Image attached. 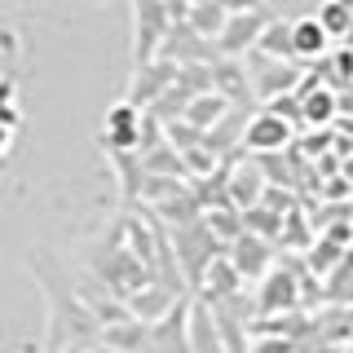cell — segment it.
I'll return each mask as SVG.
<instances>
[{
  "label": "cell",
  "mask_w": 353,
  "mask_h": 353,
  "mask_svg": "<svg viewBox=\"0 0 353 353\" xmlns=\"http://www.w3.org/2000/svg\"><path fill=\"white\" fill-rule=\"evenodd\" d=\"M31 270H36V283L49 301V349L53 353H66V349H84V345H97L102 327L97 318L88 314V305L80 301L75 283L62 274V265L49 256V252H36L31 256Z\"/></svg>",
  "instance_id": "6da1fadb"
},
{
  "label": "cell",
  "mask_w": 353,
  "mask_h": 353,
  "mask_svg": "<svg viewBox=\"0 0 353 353\" xmlns=\"http://www.w3.org/2000/svg\"><path fill=\"white\" fill-rule=\"evenodd\" d=\"M168 239H172V252H176V270H181V279H185V292H194L199 279H203V270H208V261L225 248H221L212 239V230L203 225V212L194 221H185V225H168Z\"/></svg>",
  "instance_id": "7a4b0ae2"
},
{
  "label": "cell",
  "mask_w": 353,
  "mask_h": 353,
  "mask_svg": "<svg viewBox=\"0 0 353 353\" xmlns=\"http://www.w3.org/2000/svg\"><path fill=\"white\" fill-rule=\"evenodd\" d=\"M243 71H248V84H252V97L256 102H274L283 93H296L305 80V66L292 62V58H270L261 49H248L243 53Z\"/></svg>",
  "instance_id": "3957f363"
},
{
  "label": "cell",
  "mask_w": 353,
  "mask_h": 353,
  "mask_svg": "<svg viewBox=\"0 0 353 353\" xmlns=\"http://www.w3.org/2000/svg\"><path fill=\"white\" fill-rule=\"evenodd\" d=\"M301 270L305 265L296 261H274L270 270L256 279V318H270V314H283V309H301Z\"/></svg>",
  "instance_id": "277c9868"
},
{
  "label": "cell",
  "mask_w": 353,
  "mask_h": 353,
  "mask_svg": "<svg viewBox=\"0 0 353 353\" xmlns=\"http://www.w3.org/2000/svg\"><path fill=\"white\" fill-rule=\"evenodd\" d=\"M168 27H172V18L163 0H132V66L150 62L159 53Z\"/></svg>",
  "instance_id": "5b68a950"
},
{
  "label": "cell",
  "mask_w": 353,
  "mask_h": 353,
  "mask_svg": "<svg viewBox=\"0 0 353 353\" xmlns=\"http://www.w3.org/2000/svg\"><path fill=\"white\" fill-rule=\"evenodd\" d=\"M270 18H274L270 9L225 14V22H221V31H216V40H212L216 58H243L248 49H256V40H261V31H265V22H270Z\"/></svg>",
  "instance_id": "8992f818"
},
{
  "label": "cell",
  "mask_w": 353,
  "mask_h": 353,
  "mask_svg": "<svg viewBox=\"0 0 353 353\" xmlns=\"http://www.w3.org/2000/svg\"><path fill=\"white\" fill-rule=\"evenodd\" d=\"M225 256H230V265L239 270V279H243V283H256L261 274L270 270L274 261H279V243H270V239L252 234V230H243L239 239H230V243H225Z\"/></svg>",
  "instance_id": "52a82bcc"
},
{
  "label": "cell",
  "mask_w": 353,
  "mask_h": 353,
  "mask_svg": "<svg viewBox=\"0 0 353 353\" xmlns=\"http://www.w3.org/2000/svg\"><path fill=\"white\" fill-rule=\"evenodd\" d=\"M296 137V128L287 124L283 115H274L270 106L256 110V115H248V124H243V150L252 154H265V150H287Z\"/></svg>",
  "instance_id": "ba28073f"
},
{
  "label": "cell",
  "mask_w": 353,
  "mask_h": 353,
  "mask_svg": "<svg viewBox=\"0 0 353 353\" xmlns=\"http://www.w3.org/2000/svg\"><path fill=\"white\" fill-rule=\"evenodd\" d=\"M185 323H190V296H176L168 314L150 323V353H190Z\"/></svg>",
  "instance_id": "9c48e42d"
},
{
  "label": "cell",
  "mask_w": 353,
  "mask_h": 353,
  "mask_svg": "<svg viewBox=\"0 0 353 353\" xmlns=\"http://www.w3.org/2000/svg\"><path fill=\"white\" fill-rule=\"evenodd\" d=\"M154 58H168V62H212L216 49H212V40H203L190 22L181 18V22L168 27V36H163V44H159Z\"/></svg>",
  "instance_id": "30bf717a"
},
{
  "label": "cell",
  "mask_w": 353,
  "mask_h": 353,
  "mask_svg": "<svg viewBox=\"0 0 353 353\" xmlns=\"http://www.w3.org/2000/svg\"><path fill=\"white\" fill-rule=\"evenodd\" d=\"M172 80H176V62H168V58L137 62V66H132V84H128V102L146 110V106H150V102H154V97H159Z\"/></svg>",
  "instance_id": "8fae6325"
},
{
  "label": "cell",
  "mask_w": 353,
  "mask_h": 353,
  "mask_svg": "<svg viewBox=\"0 0 353 353\" xmlns=\"http://www.w3.org/2000/svg\"><path fill=\"white\" fill-rule=\"evenodd\" d=\"M248 115H252L248 106H230L212 128H203V146L212 150L216 159H234V154H243V124H248Z\"/></svg>",
  "instance_id": "7c38bea8"
},
{
  "label": "cell",
  "mask_w": 353,
  "mask_h": 353,
  "mask_svg": "<svg viewBox=\"0 0 353 353\" xmlns=\"http://www.w3.org/2000/svg\"><path fill=\"white\" fill-rule=\"evenodd\" d=\"M225 194H230V203L239 208H252V203H261V194H265V172H261V163L256 159H230V176H225Z\"/></svg>",
  "instance_id": "4fadbf2b"
},
{
  "label": "cell",
  "mask_w": 353,
  "mask_h": 353,
  "mask_svg": "<svg viewBox=\"0 0 353 353\" xmlns=\"http://www.w3.org/2000/svg\"><path fill=\"white\" fill-rule=\"evenodd\" d=\"M137 132H141V106H132L124 97L106 110V132H102L106 150H137Z\"/></svg>",
  "instance_id": "5bb4252c"
},
{
  "label": "cell",
  "mask_w": 353,
  "mask_h": 353,
  "mask_svg": "<svg viewBox=\"0 0 353 353\" xmlns=\"http://www.w3.org/2000/svg\"><path fill=\"white\" fill-rule=\"evenodd\" d=\"M243 292V279H239V270L230 265V256L225 252H216L212 261H208V270H203V279H199V287H194V296L199 301H225V296H239Z\"/></svg>",
  "instance_id": "9a60e30c"
},
{
  "label": "cell",
  "mask_w": 353,
  "mask_h": 353,
  "mask_svg": "<svg viewBox=\"0 0 353 353\" xmlns=\"http://www.w3.org/2000/svg\"><path fill=\"white\" fill-rule=\"evenodd\" d=\"M212 88L225 97L230 106H252V84H248V71H243V58H212Z\"/></svg>",
  "instance_id": "2e32d148"
},
{
  "label": "cell",
  "mask_w": 353,
  "mask_h": 353,
  "mask_svg": "<svg viewBox=\"0 0 353 353\" xmlns=\"http://www.w3.org/2000/svg\"><path fill=\"white\" fill-rule=\"evenodd\" d=\"M296 97H301V124H305V128H327V124H336V88H331V84L301 80Z\"/></svg>",
  "instance_id": "e0dca14e"
},
{
  "label": "cell",
  "mask_w": 353,
  "mask_h": 353,
  "mask_svg": "<svg viewBox=\"0 0 353 353\" xmlns=\"http://www.w3.org/2000/svg\"><path fill=\"white\" fill-rule=\"evenodd\" d=\"M172 301H176V296L168 292V287H159V283H146V287H137V292H128L124 296V305H128V314L132 318H137V323H159V318L163 314H168V309H172Z\"/></svg>",
  "instance_id": "ac0fdd59"
},
{
  "label": "cell",
  "mask_w": 353,
  "mask_h": 353,
  "mask_svg": "<svg viewBox=\"0 0 353 353\" xmlns=\"http://www.w3.org/2000/svg\"><path fill=\"white\" fill-rule=\"evenodd\" d=\"M110 154V168L119 176V199L124 208L141 203V185H146V168H141V154L137 150H106Z\"/></svg>",
  "instance_id": "d6986e66"
},
{
  "label": "cell",
  "mask_w": 353,
  "mask_h": 353,
  "mask_svg": "<svg viewBox=\"0 0 353 353\" xmlns=\"http://www.w3.org/2000/svg\"><path fill=\"white\" fill-rule=\"evenodd\" d=\"M102 340L106 349H115V353H150V327L146 323H137V318H119V323H110L102 327Z\"/></svg>",
  "instance_id": "ffe728a7"
},
{
  "label": "cell",
  "mask_w": 353,
  "mask_h": 353,
  "mask_svg": "<svg viewBox=\"0 0 353 353\" xmlns=\"http://www.w3.org/2000/svg\"><path fill=\"white\" fill-rule=\"evenodd\" d=\"M327 44H331V36L318 27V18H296L292 22V58L301 66L327 58Z\"/></svg>",
  "instance_id": "44dd1931"
},
{
  "label": "cell",
  "mask_w": 353,
  "mask_h": 353,
  "mask_svg": "<svg viewBox=\"0 0 353 353\" xmlns=\"http://www.w3.org/2000/svg\"><path fill=\"white\" fill-rule=\"evenodd\" d=\"M185 340H190V353H221V336H216V323H212V309H208V301H199V296H190Z\"/></svg>",
  "instance_id": "7402d4cb"
},
{
  "label": "cell",
  "mask_w": 353,
  "mask_h": 353,
  "mask_svg": "<svg viewBox=\"0 0 353 353\" xmlns=\"http://www.w3.org/2000/svg\"><path fill=\"white\" fill-rule=\"evenodd\" d=\"M225 110H230V102H225V97L216 93V88H208V93H194L190 102H185V110H181V119H185V124H194L199 132H203V128H212L216 119L225 115Z\"/></svg>",
  "instance_id": "603a6c76"
},
{
  "label": "cell",
  "mask_w": 353,
  "mask_h": 353,
  "mask_svg": "<svg viewBox=\"0 0 353 353\" xmlns=\"http://www.w3.org/2000/svg\"><path fill=\"white\" fill-rule=\"evenodd\" d=\"M318 234H314V225H309V221H305V212H301V208H287V212H283V230H279V248L283 252H296V256H305V248H309V243H314Z\"/></svg>",
  "instance_id": "cb8c5ba5"
},
{
  "label": "cell",
  "mask_w": 353,
  "mask_h": 353,
  "mask_svg": "<svg viewBox=\"0 0 353 353\" xmlns=\"http://www.w3.org/2000/svg\"><path fill=\"white\" fill-rule=\"evenodd\" d=\"M340 256H345V243H336L331 234H318L305 248V270L314 274V279H327V274L340 265Z\"/></svg>",
  "instance_id": "d4e9b609"
},
{
  "label": "cell",
  "mask_w": 353,
  "mask_h": 353,
  "mask_svg": "<svg viewBox=\"0 0 353 353\" xmlns=\"http://www.w3.org/2000/svg\"><path fill=\"white\" fill-rule=\"evenodd\" d=\"M203 225L212 230V239L225 248L230 239H239L243 234V212L234 203H221V208H203Z\"/></svg>",
  "instance_id": "484cf974"
},
{
  "label": "cell",
  "mask_w": 353,
  "mask_h": 353,
  "mask_svg": "<svg viewBox=\"0 0 353 353\" xmlns=\"http://www.w3.org/2000/svg\"><path fill=\"white\" fill-rule=\"evenodd\" d=\"M256 49L270 53V58H292V22L270 18V22H265V31H261V40H256Z\"/></svg>",
  "instance_id": "4316f807"
},
{
  "label": "cell",
  "mask_w": 353,
  "mask_h": 353,
  "mask_svg": "<svg viewBox=\"0 0 353 353\" xmlns=\"http://www.w3.org/2000/svg\"><path fill=\"white\" fill-rule=\"evenodd\" d=\"M243 230H252V234H261V239L279 243L283 212H274V208H265V203H252V208H243Z\"/></svg>",
  "instance_id": "83f0119b"
},
{
  "label": "cell",
  "mask_w": 353,
  "mask_h": 353,
  "mask_svg": "<svg viewBox=\"0 0 353 353\" xmlns=\"http://www.w3.org/2000/svg\"><path fill=\"white\" fill-rule=\"evenodd\" d=\"M185 22H190V27H194L203 40H216L221 22H225V9H221L216 0H194V5H190V14H185Z\"/></svg>",
  "instance_id": "f1b7e54d"
},
{
  "label": "cell",
  "mask_w": 353,
  "mask_h": 353,
  "mask_svg": "<svg viewBox=\"0 0 353 353\" xmlns=\"http://www.w3.org/2000/svg\"><path fill=\"white\" fill-rule=\"evenodd\" d=\"M318 27L327 31L331 40H345V27H349V18H353V9L345 5V0H323V5H318Z\"/></svg>",
  "instance_id": "f546056e"
},
{
  "label": "cell",
  "mask_w": 353,
  "mask_h": 353,
  "mask_svg": "<svg viewBox=\"0 0 353 353\" xmlns=\"http://www.w3.org/2000/svg\"><path fill=\"white\" fill-rule=\"evenodd\" d=\"M176 84L185 93H208L212 88V66L208 62H176Z\"/></svg>",
  "instance_id": "4dcf8cb0"
},
{
  "label": "cell",
  "mask_w": 353,
  "mask_h": 353,
  "mask_svg": "<svg viewBox=\"0 0 353 353\" xmlns=\"http://www.w3.org/2000/svg\"><path fill=\"white\" fill-rule=\"evenodd\" d=\"M163 141H168L172 150H190V146H199V141H203V132L176 115V119H168V124H163Z\"/></svg>",
  "instance_id": "1f68e13d"
},
{
  "label": "cell",
  "mask_w": 353,
  "mask_h": 353,
  "mask_svg": "<svg viewBox=\"0 0 353 353\" xmlns=\"http://www.w3.org/2000/svg\"><path fill=\"white\" fill-rule=\"evenodd\" d=\"M0 124H18V110H14V84L0 80Z\"/></svg>",
  "instance_id": "d6a6232c"
},
{
  "label": "cell",
  "mask_w": 353,
  "mask_h": 353,
  "mask_svg": "<svg viewBox=\"0 0 353 353\" xmlns=\"http://www.w3.org/2000/svg\"><path fill=\"white\" fill-rule=\"evenodd\" d=\"M221 9H225V14H243V9H265L261 0H216Z\"/></svg>",
  "instance_id": "836d02e7"
},
{
  "label": "cell",
  "mask_w": 353,
  "mask_h": 353,
  "mask_svg": "<svg viewBox=\"0 0 353 353\" xmlns=\"http://www.w3.org/2000/svg\"><path fill=\"white\" fill-rule=\"evenodd\" d=\"M345 44L353 49V18H349V27H345Z\"/></svg>",
  "instance_id": "e575fe53"
},
{
  "label": "cell",
  "mask_w": 353,
  "mask_h": 353,
  "mask_svg": "<svg viewBox=\"0 0 353 353\" xmlns=\"http://www.w3.org/2000/svg\"><path fill=\"white\" fill-rule=\"evenodd\" d=\"M5 141H9V124H0V150H5Z\"/></svg>",
  "instance_id": "d590c367"
},
{
  "label": "cell",
  "mask_w": 353,
  "mask_h": 353,
  "mask_svg": "<svg viewBox=\"0 0 353 353\" xmlns=\"http://www.w3.org/2000/svg\"><path fill=\"white\" fill-rule=\"evenodd\" d=\"M345 5H349V9H353V0H345Z\"/></svg>",
  "instance_id": "8d00e7d4"
},
{
  "label": "cell",
  "mask_w": 353,
  "mask_h": 353,
  "mask_svg": "<svg viewBox=\"0 0 353 353\" xmlns=\"http://www.w3.org/2000/svg\"><path fill=\"white\" fill-rule=\"evenodd\" d=\"M349 345H353V331H349Z\"/></svg>",
  "instance_id": "74e56055"
},
{
  "label": "cell",
  "mask_w": 353,
  "mask_h": 353,
  "mask_svg": "<svg viewBox=\"0 0 353 353\" xmlns=\"http://www.w3.org/2000/svg\"><path fill=\"white\" fill-rule=\"evenodd\" d=\"M349 221H353V208H349Z\"/></svg>",
  "instance_id": "f35d334b"
},
{
  "label": "cell",
  "mask_w": 353,
  "mask_h": 353,
  "mask_svg": "<svg viewBox=\"0 0 353 353\" xmlns=\"http://www.w3.org/2000/svg\"><path fill=\"white\" fill-rule=\"evenodd\" d=\"M190 5H194V0H190Z\"/></svg>",
  "instance_id": "ab89813d"
}]
</instances>
